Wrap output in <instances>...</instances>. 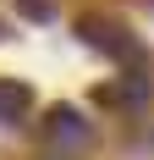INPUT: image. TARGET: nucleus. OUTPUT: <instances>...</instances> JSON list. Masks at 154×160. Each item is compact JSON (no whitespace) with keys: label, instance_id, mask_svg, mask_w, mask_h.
I'll use <instances>...</instances> for the list:
<instances>
[{"label":"nucleus","instance_id":"1","mask_svg":"<svg viewBox=\"0 0 154 160\" xmlns=\"http://www.w3.org/2000/svg\"><path fill=\"white\" fill-rule=\"evenodd\" d=\"M77 28H83V39H88V44L110 50L116 61H132V55H138V44L127 39V28H121V22H99V17H83Z\"/></svg>","mask_w":154,"mask_h":160},{"label":"nucleus","instance_id":"2","mask_svg":"<svg viewBox=\"0 0 154 160\" xmlns=\"http://www.w3.org/2000/svg\"><path fill=\"white\" fill-rule=\"evenodd\" d=\"M50 138H55V144H88V122H83L72 105H55V111H50Z\"/></svg>","mask_w":154,"mask_h":160},{"label":"nucleus","instance_id":"3","mask_svg":"<svg viewBox=\"0 0 154 160\" xmlns=\"http://www.w3.org/2000/svg\"><path fill=\"white\" fill-rule=\"evenodd\" d=\"M33 105V94L22 88V83H0V122H22Z\"/></svg>","mask_w":154,"mask_h":160},{"label":"nucleus","instance_id":"4","mask_svg":"<svg viewBox=\"0 0 154 160\" xmlns=\"http://www.w3.org/2000/svg\"><path fill=\"white\" fill-rule=\"evenodd\" d=\"M17 11L28 17V22H50L55 17V0H17Z\"/></svg>","mask_w":154,"mask_h":160}]
</instances>
